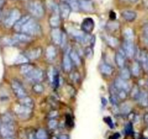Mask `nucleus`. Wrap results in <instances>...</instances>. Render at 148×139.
I'll return each mask as SVG.
<instances>
[{
  "instance_id": "603ef678",
  "label": "nucleus",
  "mask_w": 148,
  "mask_h": 139,
  "mask_svg": "<svg viewBox=\"0 0 148 139\" xmlns=\"http://www.w3.org/2000/svg\"><path fill=\"white\" fill-rule=\"evenodd\" d=\"M145 122H146V123H148V113H147V114H145Z\"/></svg>"
},
{
  "instance_id": "c9c22d12",
  "label": "nucleus",
  "mask_w": 148,
  "mask_h": 139,
  "mask_svg": "<svg viewBox=\"0 0 148 139\" xmlns=\"http://www.w3.org/2000/svg\"><path fill=\"white\" fill-rule=\"evenodd\" d=\"M124 36L126 41H130L132 42L134 39V33L131 28H127L124 31Z\"/></svg>"
},
{
  "instance_id": "09e8293b",
  "label": "nucleus",
  "mask_w": 148,
  "mask_h": 139,
  "mask_svg": "<svg viewBox=\"0 0 148 139\" xmlns=\"http://www.w3.org/2000/svg\"><path fill=\"white\" fill-rule=\"evenodd\" d=\"M57 139H70V137L66 134H61L57 138Z\"/></svg>"
},
{
  "instance_id": "1a4fd4ad",
  "label": "nucleus",
  "mask_w": 148,
  "mask_h": 139,
  "mask_svg": "<svg viewBox=\"0 0 148 139\" xmlns=\"http://www.w3.org/2000/svg\"><path fill=\"white\" fill-rule=\"evenodd\" d=\"M71 8L70 5L66 2H62L59 5L60 15L62 19H67L69 17L71 12Z\"/></svg>"
},
{
  "instance_id": "a211bd4d",
  "label": "nucleus",
  "mask_w": 148,
  "mask_h": 139,
  "mask_svg": "<svg viewBox=\"0 0 148 139\" xmlns=\"http://www.w3.org/2000/svg\"><path fill=\"white\" fill-rule=\"evenodd\" d=\"M121 15L123 18V19L129 21V22H132V21H134L136 18V13L134 11L132 10L123 11Z\"/></svg>"
},
{
  "instance_id": "7ed1b4c3",
  "label": "nucleus",
  "mask_w": 148,
  "mask_h": 139,
  "mask_svg": "<svg viewBox=\"0 0 148 139\" xmlns=\"http://www.w3.org/2000/svg\"><path fill=\"white\" fill-rule=\"evenodd\" d=\"M21 12L18 9L12 10L5 20V26L8 28L14 26L15 22L21 18Z\"/></svg>"
},
{
  "instance_id": "7c9ffc66",
  "label": "nucleus",
  "mask_w": 148,
  "mask_h": 139,
  "mask_svg": "<svg viewBox=\"0 0 148 139\" xmlns=\"http://www.w3.org/2000/svg\"><path fill=\"white\" fill-rule=\"evenodd\" d=\"M47 7L49 8V10L53 12V13L60 14L59 6H58V5H57L55 2H54L53 1H52V0H49V1H47Z\"/></svg>"
},
{
  "instance_id": "f03ea898",
  "label": "nucleus",
  "mask_w": 148,
  "mask_h": 139,
  "mask_svg": "<svg viewBox=\"0 0 148 139\" xmlns=\"http://www.w3.org/2000/svg\"><path fill=\"white\" fill-rule=\"evenodd\" d=\"M28 10L34 17L38 18H41L45 15V9L42 2L39 1H32L28 4Z\"/></svg>"
},
{
  "instance_id": "37998d69",
  "label": "nucleus",
  "mask_w": 148,
  "mask_h": 139,
  "mask_svg": "<svg viewBox=\"0 0 148 139\" xmlns=\"http://www.w3.org/2000/svg\"><path fill=\"white\" fill-rule=\"evenodd\" d=\"M104 120L105 121V123L108 125L110 127V128H113V126H114V124H113V122L112 120V119L109 117H107L104 119Z\"/></svg>"
},
{
  "instance_id": "f8f14e48",
  "label": "nucleus",
  "mask_w": 148,
  "mask_h": 139,
  "mask_svg": "<svg viewBox=\"0 0 148 139\" xmlns=\"http://www.w3.org/2000/svg\"><path fill=\"white\" fill-rule=\"evenodd\" d=\"M42 49L39 47H37L27 51L25 52V55L28 58V59H36L40 57V56L42 55Z\"/></svg>"
},
{
  "instance_id": "bf43d9fd",
  "label": "nucleus",
  "mask_w": 148,
  "mask_h": 139,
  "mask_svg": "<svg viewBox=\"0 0 148 139\" xmlns=\"http://www.w3.org/2000/svg\"><path fill=\"white\" fill-rule=\"evenodd\" d=\"M147 86H148V80H147Z\"/></svg>"
},
{
  "instance_id": "3c124183",
  "label": "nucleus",
  "mask_w": 148,
  "mask_h": 139,
  "mask_svg": "<svg viewBox=\"0 0 148 139\" xmlns=\"http://www.w3.org/2000/svg\"><path fill=\"white\" fill-rule=\"evenodd\" d=\"M5 3V0H0V10L2 9V7H4Z\"/></svg>"
},
{
  "instance_id": "4be33fe9",
  "label": "nucleus",
  "mask_w": 148,
  "mask_h": 139,
  "mask_svg": "<svg viewBox=\"0 0 148 139\" xmlns=\"http://www.w3.org/2000/svg\"><path fill=\"white\" fill-rule=\"evenodd\" d=\"M56 49L53 46H49L46 49V57L49 60L52 61L56 57Z\"/></svg>"
},
{
  "instance_id": "ddd939ff",
  "label": "nucleus",
  "mask_w": 148,
  "mask_h": 139,
  "mask_svg": "<svg viewBox=\"0 0 148 139\" xmlns=\"http://www.w3.org/2000/svg\"><path fill=\"white\" fill-rule=\"evenodd\" d=\"M125 56H126V54H125L123 49H120L119 52H117L115 57V59H116V63L117 65V66L119 68H123L124 67L125 65Z\"/></svg>"
},
{
  "instance_id": "39448f33",
  "label": "nucleus",
  "mask_w": 148,
  "mask_h": 139,
  "mask_svg": "<svg viewBox=\"0 0 148 139\" xmlns=\"http://www.w3.org/2000/svg\"><path fill=\"white\" fill-rule=\"evenodd\" d=\"M15 133L13 124H3L2 123L0 127V135L4 138L12 137Z\"/></svg>"
},
{
  "instance_id": "0eeeda50",
  "label": "nucleus",
  "mask_w": 148,
  "mask_h": 139,
  "mask_svg": "<svg viewBox=\"0 0 148 139\" xmlns=\"http://www.w3.org/2000/svg\"><path fill=\"white\" fill-rule=\"evenodd\" d=\"M29 80L35 83H40L44 79V72L41 69L34 68L31 73L26 76Z\"/></svg>"
},
{
  "instance_id": "f3484780",
  "label": "nucleus",
  "mask_w": 148,
  "mask_h": 139,
  "mask_svg": "<svg viewBox=\"0 0 148 139\" xmlns=\"http://www.w3.org/2000/svg\"><path fill=\"white\" fill-rule=\"evenodd\" d=\"M49 25L52 28H57L60 23V15L59 13H53L49 20Z\"/></svg>"
},
{
  "instance_id": "de8ad7c7",
  "label": "nucleus",
  "mask_w": 148,
  "mask_h": 139,
  "mask_svg": "<svg viewBox=\"0 0 148 139\" xmlns=\"http://www.w3.org/2000/svg\"><path fill=\"white\" fill-rule=\"evenodd\" d=\"M126 133H128V134H130V133H132V124H128L127 126L126 127Z\"/></svg>"
},
{
  "instance_id": "f704fd0d",
  "label": "nucleus",
  "mask_w": 148,
  "mask_h": 139,
  "mask_svg": "<svg viewBox=\"0 0 148 139\" xmlns=\"http://www.w3.org/2000/svg\"><path fill=\"white\" fill-rule=\"evenodd\" d=\"M33 90L36 93H42L45 91L44 86L40 83H35L33 86Z\"/></svg>"
},
{
  "instance_id": "473e14b6",
  "label": "nucleus",
  "mask_w": 148,
  "mask_h": 139,
  "mask_svg": "<svg viewBox=\"0 0 148 139\" xmlns=\"http://www.w3.org/2000/svg\"><path fill=\"white\" fill-rule=\"evenodd\" d=\"M131 77V73L130 71L129 70L128 68L123 67L121 68L120 71V78H121L123 79V80H129Z\"/></svg>"
},
{
  "instance_id": "2eb2a0df",
  "label": "nucleus",
  "mask_w": 148,
  "mask_h": 139,
  "mask_svg": "<svg viewBox=\"0 0 148 139\" xmlns=\"http://www.w3.org/2000/svg\"><path fill=\"white\" fill-rule=\"evenodd\" d=\"M13 39H15V42H22V43H27V42H30L32 41V37L29 35L23 33H18L15 34Z\"/></svg>"
},
{
  "instance_id": "ea45409f",
  "label": "nucleus",
  "mask_w": 148,
  "mask_h": 139,
  "mask_svg": "<svg viewBox=\"0 0 148 139\" xmlns=\"http://www.w3.org/2000/svg\"><path fill=\"white\" fill-rule=\"evenodd\" d=\"M58 120H55V119H50L48 123V127L50 130H55L58 127Z\"/></svg>"
},
{
  "instance_id": "864d4df0",
  "label": "nucleus",
  "mask_w": 148,
  "mask_h": 139,
  "mask_svg": "<svg viewBox=\"0 0 148 139\" xmlns=\"http://www.w3.org/2000/svg\"><path fill=\"white\" fill-rule=\"evenodd\" d=\"M144 39H145V44L148 46V36H147V37H144Z\"/></svg>"
},
{
  "instance_id": "c85d7f7f",
  "label": "nucleus",
  "mask_w": 148,
  "mask_h": 139,
  "mask_svg": "<svg viewBox=\"0 0 148 139\" xmlns=\"http://www.w3.org/2000/svg\"><path fill=\"white\" fill-rule=\"evenodd\" d=\"M105 41L111 47H116L119 45V40L116 38L113 37V36H105Z\"/></svg>"
},
{
  "instance_id": "5fc2aeb1",
  "label": "nucleus",
  "mask_w": 148,
  "mask_h": 139,
  "mask_svg": "<svg viewBox=\"0 0 148 139\" xmlns=\"http://www.w3.org/2000/svg\"><path fill=\"white\" fill-rule=\"evenodd\" d=\"M128 1H129V2H136L137 0H128Z\"/></svg>"
},
{
  "instance_id": "49530a36",
  "label": "nucleus",
  "mask_w": 148,
  "mask_h": 139,
  "mask_svg": "<svg viewBox=\"0 0 148 139\" xmlns=\"http://www.w3.org/2000/svg\"><path fill=\"white\" fill-rule=\"evenodd\" d=\"M71 78L73 81H76V80H78L79 79V74L77 73H74L71 75Z\"/></svg>"
},
{
  "instance_id": "4468645a",
  "label": "nucleus",
  "mask_w": 148,
  "mask_h": 139,
  "mask_svg": "<svg viewBox=\"0 0 148 139\" xmlns=\"http://www.w3.org/2000/svg\"><path fill=\"white\" fill-rule=\"evenodd\" d=\"M62 33L58 28H53L52 31H51L52 39L55 44H60L61 40H62Z\"/></svg>"
},
{
  "instance_id": "2f4dec72",
  "label": "nucleus",
  "mask_w": 148,
  "mask_h": 139,
  "mask_svg": "<svg viewBox=\"0 0 148 139\" xmlns=\"http://www.w3.org/2000/svg\"><path fill=\"white\" fill-rule=\"evenodd\" d=\"M137 99L142 106H146L148 104V96L145 92H140V94Z\"/></svg>"
},
{
  "instance_id": "f257e3e1",
  "label": "nucleus",
  "mask_w": 148,
  "mask_h": 139,
  "mask_svg": "<svg viewBox=\"0 0 148 139\" xmlns=\"http://www.w3.org/2000/svg\"><path fill=\"white\" fill-rule=\"evenodd\" d=\"M41 32V27L39 23L33 18H30L28 21L25 23V25L21 28V33L29 35V36H34V35H38Z\"/></svg>"
},
{
  "instance_id": "a878e982",
  "label": "nucleus",
  "mask_w": 148,
  "mask_h": 139,
  "mask_svg": "<svg viewBox=\"0 0 148 139\" xmlns=\"http://www.w3.org/2000/svg\"><path fill=\"white\" fill-rule=\"evenodd\" d=\"M1 121L3 124H13V117L10 113H5L1 117Z\"/></svg>"
},
{
  "instance_id": "9b49d317",
  "label": "nucleus",
  "mask_w": 148,
  "mask_h": 139,
  "mask_svg": "<svg viewBox=\"0 0 148 139\" xmlns=\"http://www.w3.org/2000/svg\"><path fill=\"white\" fill-rule=\"evenodd\" d=\"M114 86L118 90H123L126 92H128L130 90V86H129V83L126 80H123V79L121 78L116 79L114 83Z\"/></svg>"
},
{
  "instance_id": "bb28decb",
  "label": "nucleus",
  "mask_w": 148,
  "mask_h": 139,
  "mask_svg": "<svg viewBox=\"0 0 148 139\" xmlns=\"http://www.w3.org/2000/svg\"><path fill=\"white\" fill-rule=\"evenodd\" d=\"M28 62L29 59L25 55H19L15 60V63L17 65H25L28 63Z\"/></svg>"
},
{
  "instance_id": "6e6552de",
  "label": "nucleus",
  "mask_w": 148,
  "mask_h": 139,
  "mask_svg": "<svg viewBox=\"0 0 148 139\" xmlns=\"http://www.w3.org/2000/svg\"><path fill=\"white\" fill-rule=\"evenodd\" d=\"M82 29L86 33H90L95 28V22L91 18H86L83 20L82 23Z\"/></svg>"
},
{
  "instance_id": "4d7b16f0",
  "label": "nucleus",
  "mask_w": 148,
  "mask_h": 139,
  "mask_svg": "<svg viewBox=\"0 0 148 139\" xmlns=\"http://www.w3.org/2000/svg\"><path fill=\"white\" fill-rule=\"evenodd\" d=\"M62 2H66L67 0H62Z\"/></svg>"
},
{
  "instance_id": "423d86ee",
  "label": "nucleus",
  "mask_w": 148,
  "mask_h": 139,
  "mask_svg": "<svg viewBox=\"0 0 148 139\" xmlns=\"http://www.w3.org/2000/svg\"><path fill=\"white\" fill-rule=\"evenodd\" d=\"M15 111L18 117L22 119H28V117H31V114H32V109L24 107L21 104L15 107Z\"/></svg>"
},
{
  "instance_id": "8fccbe9b",
  "label": "nucleus",
  "mask_w": 148,
  "mask_h": 139,
  "mask_svg": "<svg viewBox=\"0 0 148 139\" xmlns=\"http://www.w3.org/2000/svg\"><path fill=\"white\" fill-rule=\"evenodd\" d=\"M28 139H36V135L33 134V133H30V134L28 135Z\"/></svg>"
},
{
  "instance_id": "4c0bfd02",
  "label": "nucleus",
  "mask_w": 148,
  "mask_h": 139,
  "mask_svg": "<svg viewBox=\"0 0 148 139\" xmlns=\"http://www.w3.org/2000/svg\"><path fill=\"white\" fill-rule=\"evenodd\" d=\"M130 106L128 105L127 104H123L120 107V112H121L123 114H128L130 112Z\"/></svg>"
},
{
  "instance_id": "dca6fc26",
  "label": "nucleus",
  "mask_w": 148,
  "mask_h": 139,
  "mask_svg": "<svg viewBox=\"0 0 148 139\" xmlns=\"http://www.w3.org/2000/svg\"><path fill=\"white\" fill-rule=\"evenodd\" d=\"M30 18H31V17H30L29 15H24V16L21 17V18L15 22V25H14V29L16 31H18V32H21L22 27L25 25V22H26Z\"/></svg>"
},
{
  "instance_id": "aec40b11",
  "label": "nucleus",
  "mask_w": 148,
  "mask_h": 139,
  "mask_svg": "<svg viewBox=\"0 0 148 139\" xmlns=\"http://www.w3.org/2000/svg\"><path fill=\"white\" fill-rule=\"evenodd\" d=\"M79 7L80 9L85 12H91L93 10L92 4L90 1H85V0H79Z\"/></svg>"
},
{
  "instance_id": "6ab92c4d",
  "label": "nucleus",
  "mask_w": 148,
  "mask_h": 139,
  "mask_svg": "<svg viewBox=\"0 0 148 139\" xmlns=\"http://www.w3.org/2000/svg\"><path fill=\"white\" fill-rule=\"evenodd\" d=\"M62 66H63L64 70L66 73L70 72L72 69V61L70 58L69 55H65L64 56L63 60H62Z\"/></svg>"
},
{
  "instance_id": "13d9d810",
  "label": "nucleus",
  "mask_w": 148,
  "mask_h": 139,
  "mask_svg": "<svg viewBox=\"0 0 148 139\" xmlns=\"http://www.w3.org/2000/svg\"><path fill=\"white\" fill-rule=\"evenodd\" d=\"M85 1H90V0H85Z\"/></svg>"
},
{
  "instance_id": "b1692460",
  "label": "nucleus",
  "mask_w": 148,
  "mask_h": 139,
  "mask_svg": "<svg viewBox=\"0 0 148 139\" xmlns=\"http://www.w3.org/2000/svg\"><path fill=\"white\" fill-rule=\"evenodd\" d=\"M68 55H69V57L70 58H71L72 62H73V63L75 64V65H76V66H79V65H81L80 57H79V55H78L77 52H75V51L73 50H71L70 51Z\"/></svg>"
},
{
  "instance_id": "5701e85b",
  "label": "nucleus",
  "mask_w": 148,
  "mask_h": 139,
  "mask_svg": "<svg viewBox=\"0 0 148 139\" xmlns=\"http://www.w3.org/2000/svg\"><path fill=\"white\" fill-rule=\"evenodd\" d=\"M99 69H100V71L102 74L107 75V76H110V75L113 73V70H113V67L111 66V65H108V64L105 63L102 64V65H100Z\"/></svg>"
},
{
  "instance_id": "79ce46f5",
  "label": "nucleus",
  "mask_w": 148,
  "mask_h": 139,
  "mask_svg": "<svg viewBox=\"0 0 148 139\" xmlns=\"http://www.w3.org/2000/svg\"><path fill=\"white\" fill-rule=\"evenodd\" d=\"M85 55H86V56L88 58L92 57V55H93V50H92V48L89 47V46H87V47L85 49Z\"/></svg>"
},
{
  "instance_id": "412c9836",
  "label": "nucleus",
  "mask_w": 148,
  "mask_h": 139,
  "mask_svg": "<svg viewBox=\"0 0 148 139\" xmlns=\"http://www.w3.org/2000/svg\"><path fill=\"white\" fill-rule=\"evenodd\" d=\"M19 102L20 104L24 106V107H28V108L32 109L34 105V101H33L32 99H31V97H29V96H26L23 98H21V99H20Z\"/></svg>"
},
{
  "instance_id": "72a5a7b5",
  "label": "nucleus",
  "mask_w": 148,
  "mask_h": 139,
  "mask_svg": "<svg viewBox=\"0 0 148 139\" xmlns=\"http://www.w3.org/2000/svg\"><path fill=\"white\" fill-rule=\"evenodd\" d=\"M36 139H47V134L46 130L44 129H39L36 133Z\"/></svg>"
},
{
  "instance_id": "c756f323",
  "label": "nucleus",
  "mask_w": 148,
  "mask_h": 139,
  "mask_svg": "<svg viewBox=\"0 0 148 139\" xmlns=\"http://www.w3.org/2000/svg\"><path fill=\"white\" fill-rule=\"evenodd\" d=\"M140 59L142 66L145 68V70H148V54L145 52H142L140 55Z\"/></svg>"
},
{
  "instance_id": "58836bf2",
  "label": "nucleus",
  "mask_w": 148,
  "mask_h": 139,
  "mask_svg": "<svg viewBox=\"0 0 148 139\" xmlns=\"http://www.w3.org/2000/svg\"><path fill=\"white\" fill-rule=\"evenodd\" d=\"M139 94H140V91L139 90V88L136 86H134L132 90V93H131L132 97H133L134 99H137L139 96Z\"/></svg>"
},
{
  "instance_id": "a19ab883",
  "label": "nucleus",
  "mask_w": 148,
  "mask_h": 139,
  "mask_svg": "<svg viewBox=\"0 0 148 139\" xmlns=\"http://www.w3.org/2000/svg\"><path fill=\"white\" fill-rule=\"evenodd\" d=\"M126 96H127V92L125 91L118 90L117 89V96L119 100H123V99H126Z\"/></svg>"
},
{
  "instance_id": "e433bc0d",
  "label": "nucleus",
  "mask_w": 148,
  "mask_h": 139,
  "mask_svg": "<svg viewBox=\"0 0 148 139\" xmlns=\"http://www.w3.org/2000/svg\"><path fill=\"white\" fill-rule=\"evenodd\" d=\"M132 74L134 76H138L140 73V67H139V63L137 62H135L132 67Z\"/></svg>"
},
{
  "instance_id": "6e6d98bb",
  "label": "nucleus",
  "mask_w": 148,
  "mask_h": 139,
  "mask_svg": "<svg viewBox=\"0 0 148 139\" xmlns=\"http://www.w3.org/2000/svg\"><path fill=\"white\" fill-rule=\"evenodd\" d=\"M5 139H14V138L12 137H9V138H6Z\"/></svg>"
},
{
  "instance_id": "20e7f679",
  "label": "nucleus",
  "mask_w": 148,
  "mask_h": 139,
  "mask_svg": "<svg viewBox=\"0 0 148 139\" xmlns=\"http://www.w3.org/2000/svg\"><path fill=\"white\" fill-rule=\"evenodd\" d=\"M11 87L15 95L19 99L27 96L26 91L24 89L23 86L18 80H12L11 82Z\"/></svg>"
},
{
  "instance_id": "9d476101",
  "label": "nucleus",
  "mask_w": 148,
  "mask_h": 139,
  "mask_svg": "<svg viewBox=\"0 0 148 139\" xmlns=\"http://www.w3.org/2000/svg\"><path fill=\"white\" fill-rule=\"evenodd\" d=\"M123 49L128 57H133L135 55V48L133 42L130 41H126L123 44Z\"/></svg>"
},
{
  "instance_id": "cd10ccee",
  "label": "nucleus",
  "mask_w": 148,
  "mask_h": 139,
  "mask_svg": "<svg viewBox=\"0 0 148 139\" xmlns=\"http://www.w3.org/2000/svg\"><path fill=\"white\" fill-rule=\"evenodd\" d=\"M66 3H68V5L71 7V10H72L78 11L80 10V7H79V0H67Z\"/></svg>"
},
{
  "instance_id": "a18cd8bd",
  "label": "nucleus",
  "mask_w": 148,
  "mask_h": 139,
  "mask_svg": "<svg viewBox=\"0 0 148 139\" xmlns=\"http://www.w3.org/2000/svg\"><path fill=\"white\" fill-rule=\"evenodd\" d=\"M58 112L56 110H53V111H51L49 114V117L50 119H55V117H58Z\"/></svg>"
},
{
  "instance_id": "c03bdc74",
  "label": "nucleus",
  "mask_w": 148,
  "mask_h": 139,
  "mask_svg": "<svg viewBox=\"0 0 148 139\" xmlns=\"http://www.w3.org/2000/svg\"><path fill=\"white\" fill-rule=\"evenodd\" d=\"M143 36L144 37L148 36V22H146L143 26Z\"/></svg>"
},
{
  "instance_id": "393cba45",
  "label": "nucleus",
  "mask_w": 148,
  "mask_h": 139,
  "mask_svg": "<svg viewBox=\"0 0 148 139\" xmlns=\"http://www.w3.org/2000/svg\"><path fill=\"white\" fill-rule=\"evenodd\" d=\"M34 69V67L30 64H25L23 65L21 67V73L24 76H27L32 72L33 70Z\"/></svg>"
}]
</instances>
